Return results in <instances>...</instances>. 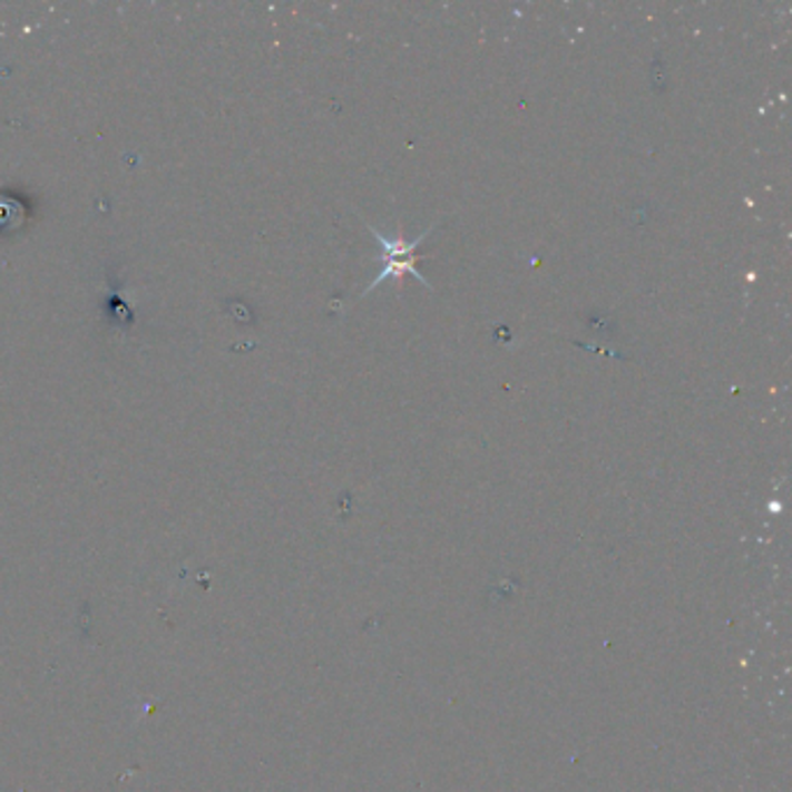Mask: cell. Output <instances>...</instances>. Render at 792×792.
<instances>
[{"label": "cell", "mask_w": 792, "mask_h": 792, "mask_svg": "<svg viewBox=\"0 0 792 792\" xmlns=\"http://www.w3.org/2000/svg\"><path fill=\"white\" fill-rule=\"evenodd\" d=\"M368 228L374 233V237H377V242H379L381 254H384V256H381V263H384V265H381L377 280H374L365 291H372V289L379 286L381 282H387V280H391V277H402V275H412V277L419 280L421 284H428L426 277L421 275L419 267H417L414 252H417L419 244L428 237L430 231L421 233L414 242H404L402 235H398L395 239H391V237H387V235H381V233H379L377 228H372L370 224H368Z\"/></svg>", "instance_id": "cell-1"}]
</instances>
